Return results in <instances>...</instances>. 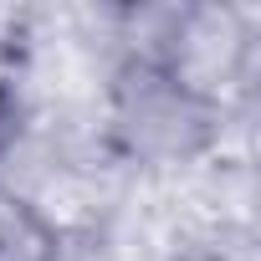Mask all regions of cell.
<instances>
[{"mask_svg":"<svg viewBox=\"0 0 261 261\" xmlns=\"http://www.w3.org/2000/svg\"><path fill=\"white\" fill-rule=\"evenodd\" d=\"M67 236L16 190H0V261H62Z\"/></svg>","mask_w":261,"mask_h":261,"instance_id":"6da1fadb","label":"cell"}]
</instances>
